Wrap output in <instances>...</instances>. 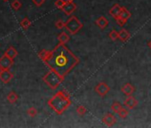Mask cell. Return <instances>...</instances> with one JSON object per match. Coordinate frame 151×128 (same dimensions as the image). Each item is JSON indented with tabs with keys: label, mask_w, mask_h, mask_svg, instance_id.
I'll return each mask as SVG.
<instances>
[{
	"label": "cell",
	"mask_w": 151,
	"mask_h": 128,
	"mask_svg": "<svg viewBox=\"0 0 151 128\" xmlns=\"http://www.w3.org/2000/svg\"><path fill=\"white\" fill-rule=\"evenodd\" d=\"M45 65L65 78L79 63V59L65 45L58 44L45 61Z\"/></svg>",
	"instance_id": "obj_1"
},
{
	"label": "cell",
	"mask_w": 151,
	"mask_h": 128,
	"mask_svg": "<svg viewBox=\"0 0 151 128\" xmlns=\"http://www.w3.org/2000/svg\"><path fill=\"white\" fill-rule=\"evenodd\" d=\"M47 103L58 115H61L71 105L70 94L66 90L59 91L48 101Z\"/></svg>",
	"instance_id": "obj_2"
},
{
	"label": "cell",
	"mask_w": 151,
	"mask_h": 128,
	"mask_svg": "<svg viewBox=\"0 0 151 128\" xmlns=\"http://www.w3.org/2000/svg\"><path fill=\"white\" fill-rule=\"evenodd\" d=\"M64 78L61 77L60 74H58L56 71L50 70L44 77H43V81L52 90L58 88V86L62 83Z\"/></svg>",
	"instance_id": "obj_3"
},
{
	"label": "cell",
	"mask_w": 151,
	"mask_h": 128,
	"mask_svg": "<svg viewBox=\"0 0 151 128\" xmlns=\"http://www.w3.org/2000/svg\"><path fill=\"white\" fill-rule=\"evenodd\" d=\"M65 28L70 34L75 35L83 28V23L76 16L72 15L65 22Z\"/></svg>",
	"instance_id": "obj_4"
},
{
	"label": "cell",
	"mask_w": 151,
	"mask_h": 128,
	"mask_svg": "<svg viewBox=\"0 0 151 128\" xmlns=\"http://www.w3.org/2000/svg\"><path fill=\"white\" fill-rule=\"evenodd\" d=\"M14 59H11L6 54H4L0 58V67L3 70H10L14 66Z\"/></svg>",
	"instance_id": "obj_5"
},
{
	"label": "cell",
	"mask_w": 151,
	"mask_h": 128,
	"mask_svg": "<svg viewBox=\"0 0 151 128\" xmlns=\"http://www.w3.org/2000/svg\"><path fill=\"white\" fill-rule=\"evenodd\" d=\"M94 90L98 93V95H100L101 97H104L110 91V87L105 82H101L94 87Z\"/></svg>",
	"instance_id": "obj_6"
},
{
	"label": "cell",
	"mask_w": 151,
	"mask_h": 128,
	"mask_svg": "<svg viewBox=\"0 0 151 128\" xmlns=\"http://www.w3.org/2000/svg\"><path fill=\"white\" fill-rule=\"evenodd\" d=\"M77 9V5H76L73 1L70 2H67L64 6V7L62 8V11L64 12L65 14L67 15H71Z\"/></svg>",
	"instance_id": "obj_7"
},
{
	"label": "cell",
	"mask_w": 151,
	"mask_h": 128,
	"mask_svg": "<svg viewBox=\"0 0 151 128\" xmlns=\"http://www.w3.org/2000/svg\"><path fill=\"white\" fill-rule=\"evenodd\" d=\"M14 78V74L10 71V70H4L3 72L0 74V80L5 84H8Z\"/></svg>",
	"instance_id": "obj_8"
},
{
	"label": "cell",
	"mask_w": 151,
	"mask_h": 128,
	"mask_svg": "<svg viewBox=\"0 0 151 128\" xmlns=\"http://www.w3.org/2000/svg\"><path fill=\"white\" fill-rule=\"evenodd\" d=\"M102 123L107 126H112L116 123V118L114 115L108 113L102 117Z\"/></svg>",
	"instance_id": "obj_9"
},
{
	"label": "cell",
	"mask_w": 151,
	"mask_h": 128,
	"mask_svg": "<svg viewBox=\"0 0 151 128\" xmlns=\"http://www.w3.org/2000/svg\"><path fill=\"white\" fill-rule=\"evenodd\" d=\"M124 105L126 108H128L129 109H132L138 105V101L134 97L130 95V96H127V98L125 99V101L124 102Z\"/></svg>",
	"instance_id": "obj_10"
},
{
	"label": "cell",
	"mask_w": 151,
	"mask_h": 128,
	"mask_svg": "<svg viewBox=\"0 0 151 128\" xmlns=\"http://www.w3.org/2000/svg\"><path fill=\"white\" fill-rule=\"evenodd\" d=\"M121 91H122V93H123L124 94H125L126 96H130V95H132V94L134 93L135 88H134V86H133L132 84L127 83V84H125V85H124V86H122Z\"/></svg>",
	"instance_id": "obj_11"
},
{
	"label": "cell",
	"mask_w": 151,
	"mask_h": 128,
	"mask_svg": "<svg viewBox=\"0 0 151 128\" xmlns=\"http://www.w3.org/2000/svg\"><path fill=\"white\" fill-rule=\"evenodd\" d=\"M121 10H122V7H121L118 4H116V5H114V6L110 8V10H109V14H110L112 17H114V18L116 19V18H117L118 16H120Z\"/></svg>",
	"instance_id": "obj_12"
},
{
	"label": "cell",
	"mask_w": 151,
	"mask_h": 128,
	"mask_svg": "<svg viewBox=\"0 0 151 128\" xmlns=\"http://www.w3.org/2000/svg\"><path fill=\"white\" fill-rule=\"evenodd\" d=\"M130 37H131V34L125 29H122L118 31V38L122 42H126L130 38Z\"/></svg>",
	"instance_id": "obj_13"
},
{
	"label": "cell",
	"mask_w": 151,
	"mask_h": 128,
	"mask_svg": "<svg viewBox=\"0 0 151 128\" xmlns=\"http://www.w3.org/2000/svg\"><path fill=\"white\" fill-rule=\"evenodd\" d=\"M95 24L101 29H104L108 25H109V21L104 17V16H101L99 17L96 21H95Z\"/></svg>",
	"instance_id": "obj_14"
},
{
	"label": "cell",
	"mask_w": 151,
	"mask_h": 128,
	"mask_svg": "<svg viewBox=\"0 0 151 128\" xmlns=\"http://www.w3.org/2000/svg\"><path fill=\"white\" fill-rule=\"evenodd\" d=\"M57 38H58V41H59L60 44L65 45V44H67V43L69 41L70 37H69L66 32H61V33L58 36Z\"/></svg>",
	"instance_id": "obj_15"
},
{
	"label": "cell",
	"mask_w": 151,
	"mask_h": 128,
	"mask_svg": "<svg viewBox=\"0 0 151 128\" xmlns=\"http://www.w3.org/2000/svg\"><path fill=\"white\" fill-rule=\"evenodd\" d=\"M5 54H6L8 57H10L11 59H14L17 55H18V52L17 50L14 47V46H9L7 48V50L6 51Z\"/></svg>",
	"instance_id": "obj_16"
},
{
	"label": "cell",
	"mask_w": 151,
	"mask_h": 128,
	"mask_svg": "<svg viewBox=\"0 0 151 128\" xmlns=\"http://www.w3.org/2000/svg\"><path fill=\"white\" fill-rule=\"evenodd\" d=\"M6 99H7V101H8L11 104H14V103H15V102L18 101L19 97H18V95H17V93H16L15 92H10V93H8Z\"/></svg>",
	"instance_id": "obj_17"
},
{
	"label": "cell",
	"mask_w": 151,
	"mask_h": 128,
	"mask_svg": "<svg viewBox=\"0 0 151 128\" xmlns=\"http://www.w3.org/2000/svg\"><path fill=\"white\" fill-rule=\"evenodd\" d=\"M50 53H51V51H48V50L44 49V50H41L38 52V57L45 62L48 59V57L50 56Z\"/></svg>",
	"instance_id": "obj_18"
},
{
	"label": "cell",
	"mask_w": 151,
	"mask_h": 128,
	"mask_svg": "<svg viewBox=\"0 0 151 128\" xmlns=\"http://www.w3.org/2000/svg\"><path fill=\"white\" fill-rule=\"evenodd\" d=\"M132 16V14L126 9V7H122V10H121V13H120V17L128 21Z\"/></svg>",
	"instance_id": "obj_19"
},
{
	"label": "cell",
	"mask_w": 151,
	"mask_h": 128,
	"mask_svg": "<svg viewBox=\"0 0 151 128\" xmlns=\"http://www.w3.org/2000/svg\"><path fill=\"white\" fill-rule=\"evenodd\" d=\"M20 24H21V26H22L25 30H27V29L31 26V22H30L28 18H24V19L20 22Z\"/></svg>",
	"instance_id": "obj_20"
},
{
	"label": "cell",
	"mask_w": 151,
	"mask_h": 128,
	"mask_svg": "<svg viewBox=\"0 0 151 128\" xmlns=\"http://www.w3.org/2000/svg\"><path fill=\"white\" fill-rule=\"evenodd\" d=\"M110 109H111V110H112L114 113H118V112H119V110L122 109V106H121V104H120L119 102L115 101V102H113V103H112V105H111Z\"/></svg>",
	"instance_id": "obj_21"
},
{
	"label": "cell",
	"mask_w": 151,
	"mask_h": 128,
	"mask_svg": "<svg viewBox=\"0 0 151 128\" xmlns=\"http://www.w3.org/2000/svg\"><path fill=\"white\" fill-rule=\"evenodd\" d=\"M86 112H87V109H86V108L85 106H83V105L78 106V108H77V113H78V115L83 116L84 115H86Z\"/></svg>",
	"instance_id": "obj_22"
},
{
	"label": "cell",
	"mask_w": 151,
	"mask_h": 128,
	"mask_svg": "<svg viewBox=\"0 0 151 128\" xmlns=\"http://www.w3.org/2000/svg\"><path fill=\"white\" fill-rule=\"evenodd\" d=\"M37 109L35 107H30L28 110H27V114L30 116V117H35L37 115Z\"/></svg>",
	"instance_id": "obj_23"
},
{
	"label": "cell",
	"mask_w": 151,
	"mask_h": 128,
	"mask_svg": "<svg viewBox=\"0 0 151 128\" xmlns=\"http://www.w3.org/2000/svg\"><path fill=\"white\" fill-rule=\"evenodd\" d=\"M11 6H12V8H13L14 10L17 11V10H19V9H21V8H22V4L21 3V1H19V0H14V1L12 3Z\"/></svg>",
	"instance_id": "obj_24"
},
{
	"label": "cell",
	"mask_w": 151,
	"mask_h": 128,
	"mask_svg": "<svg viewBox=\"0 0 151 128\" xmlns=\"http://www.w3.org/2000/svg\"><path fill=\"white\" fill-rule=\"evenodd\" d=\"M117 114H118L119 117H121V118H125V117H127V116L129 115V112H128V110H127L126 109L122 108V109L119 110V112H118Z\"/></svg>",
	"instance_id": "obj_25"
},
{
	"label": "cell",
	"mask_w": 151,
	"mask_h": 128,
	"mask_svg": "<svg viewBox=\"0 0 151 128\" xmlns=\"http://www.w3.org/2000/svg\"><path fill=\"white\" fill-rule=\"evenodd\" d=\"M109 38H110L111 40L116 41V40L118 38V32H117V31H116L115 29H113V30H111V31L109 32Z\"/></svg>",
	"instance_id": "obj_26"
},
{
	"label": "cell",
	"mask_w": 151,
	"mask_h": 128,
	"mask_svg": "<svg viewBox=\"0 0 151 128\" xmlns=\"http://www.w3.org/2000/svg\"><path fill=\"white\" fill-rule=\"evenodd\" d=\"M65 4H66V2L63 1V0H56L55 3H54L55 6H56L58 9H60V10H62V8L64 7Z\"/></svg>",
	"instance_id": "obj_27"
},
{
	"label": "cell",
	"mask_w": 151,
	"mask_h": 128,
	"mask_svg": "<svg viewBox=\"0 0 151 128\" xmlns=\"http://www.w3.org/2000/svg\"><path fill=\"white\" fill-rule=\"evenodd\" d=\"M55 27L57 28V29H63V28H65V22H63L62 20H58V21H56V22H55Z\"/></svg>",
	"instance_id": "obj_28"
},
{
	"label": "cell",
	"mask_w": 151,
	"mask_h": 128,
	"mask_svg": "<svg viewBox=\"0 0 151 128\" xmlns=\"http://www.w3.org/2000/svg\"><path fill=\"white\" fill-rule=\"evenodd\" d=\"M116 23H117L119 26H121V27H123L124 25H125V24H126V22H127V21H126V20H124V19L121 18L120 16H118L117 18H116Z\"/></svg>",
	"instance_id": "obj_29"
},
{
	"label": "cell",
	"mask_w": 151,
	"mask_h": 128,
	"mask_svg": "<svg viewBox=\"0 0 151 128\" xmlns=\"http://www.w3.org/2000/svg\"><path fill=\"white\" fill-rule=\"evenodd\" d=\"M32 2H33L37 6H41L45 2V0H32Z\"/></svg>",
	"instance_id": "obj_30"
},
{
	"label": "cell",
	"mask_w": 151,
	"mask_h": 128,
	"mask_svg": "<svg viewBox=\"0 0 151 128\" xmlns=\"http://www.w3.org/2000/svg\"><path fill=\"white\" fill-rule=\"evenodd\" d=\"M148 46H149V48L151 49V40L149 41V43H148Z\"/></svg>",
	"instance_id": "obj_31"
},
{
	"label": "cell",
	"mask_w": 151,
	"mask_h": 128,
	"mask_svg": "<svg viewBox=\"0 0 151 128\" xmlns=\"http://www.w3.org/2000/svg\"><path fill=\"white\" fill-rule=\"evenodd\" d=\"M3 70H3V69H2L1 67H0V74H1V73L3 72Z\"/></svg>",
	"instance_id": "obj_32"
},
{
	"label": "cell",
	"mask_w": 151,
	"mask_h": 128,
	"mask_svg": "<svg viewBox=\"0 0 151 128\" xmlns=\"http://www.w3.org/2000/svg\"><path fill=\"white\" fill-rule=\"evenodd\" d=\"M63 1H65V2L67 3V2H70V1H73V0H63Z\"/></svg>",
	"instance_id": "obj_33"
},
{
	"label": "cell",
	"mask_w": 151,
	"mask_h": 128,
	"mask_svg": "<svg viewBox=\"0 0 151 128\" xmlns=\"http://www.w3.org/2000/svg\"><path fill=\"white\" fill-rule=\"evenodd\" d=\"M3 1H5V2H6V1H8V0H3Z\"/></svg>",
	"instance_id": "obj_34"
}]
</instances>
